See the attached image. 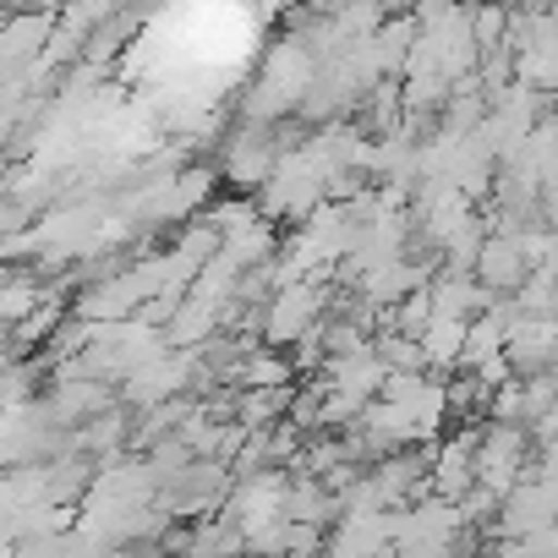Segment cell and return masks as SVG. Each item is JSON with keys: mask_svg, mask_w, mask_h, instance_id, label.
Wrapping results in <instances>:
<instances>
[{"mask_svg": "<svg viewBox=\"0 0 558 558\" xmlns=\"http://www.w3.org/2000/svg\"><path fill=\"white\" fill-rule=\"evenodd\" d=\"M335 286L329 279H307V286H286V291H274V302H263V324H257V340L268 345V351H279V345H302L335 307Z\"/></svg>", "mask_w": 558, "mask_h": 558, "instance_id": "6da1fadb", "label": "cell"}, {"mask_svg": "<svg viewBox=\"0 0 558 558\" xmlns=\"http://www.w3.org/2000/svg\"><path fill=\"white\" fill-rule=\"evenodd\" d=\"M465 345H471V324L460 318H433L427 335H422V356H427V373H460L465 362Z\"/></svg>", "mask_w": 558, "mask_h": 558, "instance_id": "7a4b0ae2", "label": "cell"}]
</instances>
